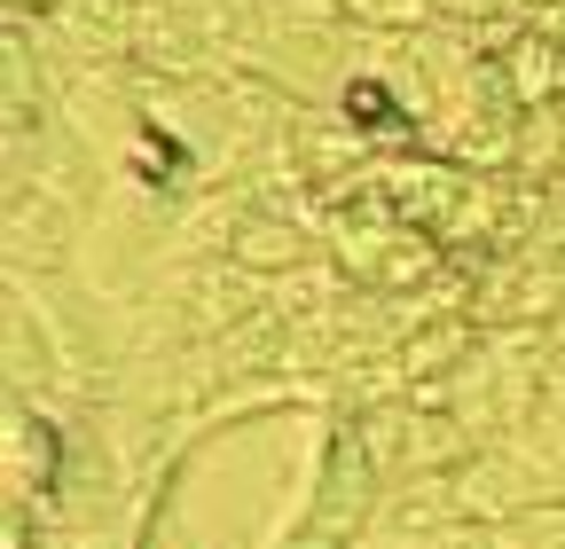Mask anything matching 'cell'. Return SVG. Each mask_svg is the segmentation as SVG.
Here are the masks:
<instances>
[{
    "mask_svg": "<svg viewBox=\"0 0 565 549\" xmlns=\"http://www.w3.org/2000/svg\"><path fill=\"white\" fill-rule=\"evenodd\" d=\"M456 518H479V526H511V518H526V510H542L534 503V487H526V471L503 455V448H479L456 478Z\"/></svg>",
    "mask_w": 565,
    "mask_h": 549,
    "instance_id": "6da1fadb",
    "label": "cell"
},
{
    "mask_svg": "<svg viewBox=\"0 0 565 549\" xmlns=\"http://www.w3.org/2000/svg\"><path fill=\"white\" fill-rule=\"evenodd\" d=\"M542 417L565 424V346H550V362H542Z\"/></svg>",
    "mask_w": 565,
    "mask_h": 549,
    "instance_id": "277c9868",
    "label": "cell"
},
{
    "mask_svg": "<svg viewBox=\"0 0 565 549\" xmlns=\"http://www.w3.org/2000/svg\"><path fill=\"white\" fill-rule=\"evenodd\" d=\"M345 24H353V32H393V40H408V32H424V24H440V0H345Z\"/></svg>",
    "mask_w": 565,
    "mask_h": 549,
    "instance_id": "3957f363",
    "label": "cell"
},
{
    "mask_svg": "<svg viewBox=\"0 0 565 549\" xmlns=\"http://www.w3.org/2000/svg\"><path fill=\"white\" fill-rule=\"evenodd\" d=\"M228 259L244 274H259V283H275V274H291V267L315 259L307 251V220H282V213H267V204H252L244 228H236V244H228Z\"/></svg>",
    "mask_w": 565,
    "mask_h": 549,
    "instance_id": "7a4b0ae2",
    "label": "cell"
},
{
    "mask_svg": "<svg viewBox=\"0 0 565 549\" xmlns=\"http://www.w3.org/2000/svg\"><path fill=\"white\" fill-rule=\"evenodd\" d=\"M55 0H9V24H32V17H47Z\"/></svg>",
    "mask_w": 565,
    "mask_h": 549,
    "instance_id": "5b68a950",
    "label": "cell"
}]
</instances>
